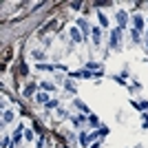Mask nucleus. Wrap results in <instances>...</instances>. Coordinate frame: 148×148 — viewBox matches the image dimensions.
<instances>
[{
    "label": "nucleus",
    "instance_id": "f257e3e1",
    "mask_svg": "<svg viewBox=\"0 0 148 148\" xmlns=\"http://www.w3.org/2000/svg\"><path fill=\"white\" fill-rule=\"evenodd\" d=\"M111 42H113V47H117V42H119V38H117V31L113 33V38H111Z\"/></svg>",
    "mask_w": 148,
    "mask_h": 148
}]
</instances>
